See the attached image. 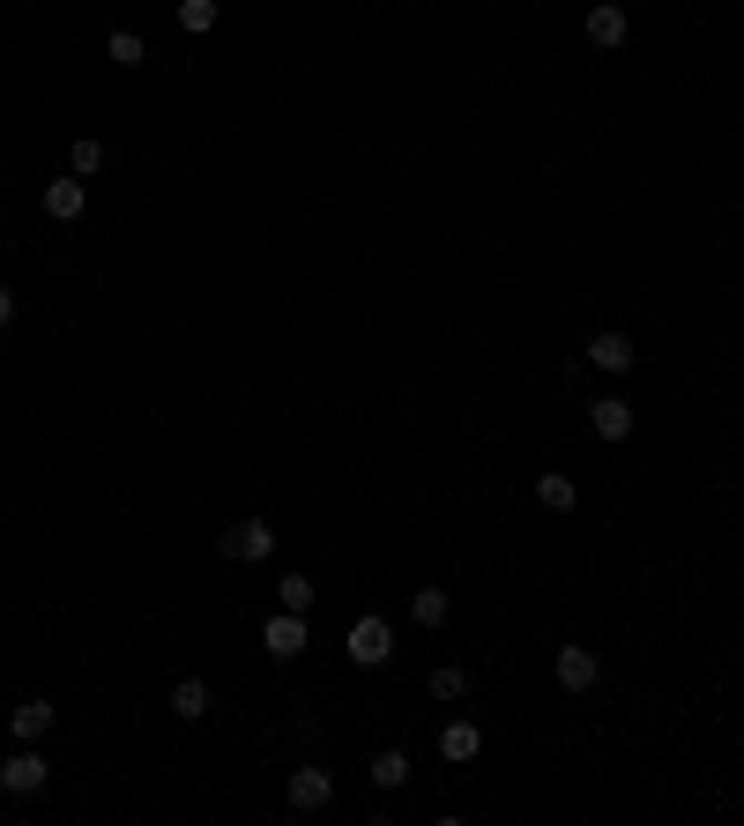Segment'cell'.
<instances>
[{
    "mask_svg": "<svg viewBox=\"0 0 744 826\" xmlns=\"http://www.w3.org/2000/svg\"><path fill=\"white\" fill-rule=\"evenodd\" d=\"M305 641H313L305 611H275L269 626H261V648H269V655H283V663H291V655H305Z\"/></svg>",
    "mask_w": 744,
    "mask_h": 826,
    "instance_id": "3",
    "label": "cell"
},
{
    "mask_svg": "<svg viewBox=\"0 0 744 826\" xmlns=\"http://www.w3.org/2000/svg\"><path fill=\"white\" fill-rule=\"evenodd\" d=\"M595 365V373H633V365H641V357H633V335H619V328H603V335H589V351H581Z\"/></svg>",
    "mask_w": 744,
    "mask_h": 826,
    "instance_id": "4",
    "label": "cell"
},
{
    "mask_svg": "<svg viewBox=\"0 0 744 826\" xmlns=\"http://www.w3.org/2000/svg\"><path fill=\"white\" fill-rule=\"evenodd\" d=\"M179 30H187V38L217 30V0H179Z\"/></svg>",
    "mask_w": 744,
    "mask_h": 826,
    "instance_id": "18",
    "label": "cell"
},
{
    "mask_svg": "<svg viewBox=\"0 0 744 826\" xmlns=\"http://www.w3.org/2000/svg\"><path fill=\"white\" fill-rule=\"evenodd\" d=\"M16 321V291H8V283H0V328Z\"/></svg>",
    "mask_w": 744,
    "mask_h": 826,
    "instance_id": "22",
    "label": "cell"
},
{
    "mask_svg": "<svg viewBox=\"0 0 744 826\" xmlns=\"http://www.w3.org/2000/svg\"><path fill=\"white\" fill-rule=\"evenodd\" d=\"M589 432L603 440V447H619V440H633V402H619V395L589 402Z\"/></svg>",
    "mask_w": 744,
    "mask_h": 826,
    "instance_id": "6",
    "label": "cell"
},
{
    "mask_svg": "<svg viewBox=\"0 0 744 826\" xmlns=\"http://www.w3.org/2000/svg\"><path fill=\"white\" fill-rule=\"evenodd\" d=\"M625 38H633V16H625L619 0H595L589 8V46H603V52H619Z\"/></svg>",
    "mask_w": 744,
    "mask_h": 826,
    "instance_id": "7",
    "label": "cell"
},
{
    "mask_svg": "<svg viewBox=\"0 0 744 826\" xmlns=\"http://www.w3.org/2000/svg\"><path fill=\"white\" fill-rule=\"evenodd\" d=\"M172 715L179 723H201V715H209V685H201V677H179L172 685Z\"/></svg>",
    "mask_w": 744,
    "mask_h": 826,
    "instance_id": "14",
    "label": "cell"
},
{
    "mask_svg": "<svg viewBox=\"0 0 744 826\" xmlns=\"http://www.w3.org/2000/svg\"><path fill=\"white\" fill-rule=\"evenodd\" d=\"M217 551H223V558H239V566H261V558L275 551V528L269 522H231L217 536Z\"/></svg>",
    "mask_w": 744,
    "mask_h": 826,
    "instance_id": "1",
    "label": "cell"
},
{
    "mask_svg": "<svg viewBox=\"0 0 744 826\" xmlns=\"http://www.w3.org/2000/svg\"><path fill=\"white\" fill-rule=\"evenodd\" d=\"M328 797H335V775H328V767H298L291 775V812H328Z\"/></svg>",
    "mask_w": 744,
    "mask_h": 826,
    "instance_id": "9",
    "label": "cell"
},
{
    "mask_svg": "<svg viewBox=\"0 0 744 826\" xmlns=\"http://www.w3.org/2000/svg\"><path fill=\"white\" fill-rule=\"evenodd\" d=\"M410 782V752H380L372 759V789H402Z\"/></svg>",
    "mask_w": 744,
    "mask_h": 826,
    "instance_id": "16",
    "label": "cell"
},
{
    "mask_svg": "<svg viewBox=\"0 0 744 826\" xmlns=\"http://www.w3.org/2000/svg\"><path fill=\"white\" fill-rule=\"evenodd\" d=\"M98 164H104V142H90V134H82V142H74V157H68V172H74V179H90Z\"/></svg>",
    "mask_w": 744,
    "mask_h": 826,
    "instance_id": "21",
    "label": "cell"
},
{
    "mask_svg": "<svg viewBox=\"0 0 744 826\" xmlns=\"http://www.w3.org/2000/svg\"><path fill=\"white\" fill-rule=\"evenodd\" d=\"M551 677H559L566 693H589L595 677H603V663H595L589 648H559V655H551Z\"/></svg>",
    "mask_w": 744,
    "mask_h": 826,
    "instance_id": "8",
    "label": "cell"
},
{
    "mask_svg": "<svg viewBox=\"0 0 744 826\" xmlns=\"http://www.w3.org/2000/svg\"><path fill=\"white\" fill-rule=\"evenodd\" d=\"M440 752L454 759V767H470L476 752H484V729H476V723H446L440 729Z\"/></svg>",
    "mask_w": 744,
    "mask_h": 826,
    "instance_id": "12",
    "label": "cell"
},
{
    "mask_svg": "<svg viewBox=\"0 0 744 826\" xmlns=\"http://www.w3.org/2000/svg\"><path fill=\"white\" fill-rule=\"evenodd\" d=\"M275 603H283V611H313V581L283 574V581H275Z\"/></svg>",
    "mask_w": 744,
    "mask_h": 826,
    "instance_id": "19",
    "label": "cell"
},
{
    "mask_svg": "<svg viewBox=\"0 0 744 826\" xmlns=\"http://www.w3.org/2000/svg\"><path fill=\"white\" fill-rule=\"evenodd\" d=\"M388 655H395V626H388V618H358V626H350V663L380 671Z\"/></svg>",
    "mask_w": 744,
    "mask_h": 826,
    "instance_id": "2",
    "label": "cell"
},
{
    "mask_svg": "<svg viewBox=\"0 0 744 826\" xmlns=\"http://www.w3.org/2000/svg\"><path fill=\"white\" fill-rule=\"evenodd\" d=\"M104 52H112V68H142V60H149V46L134 38V30H112V38H104Z\"/></svg>",
    "mask_w": 744,
    "mask_h": 826,
    "instance_id": "17",
    "label": "cell"
},
{
    "mask_svg": "<svg viewBox=\"0 0 744 826\" xmlns=\"http://www.w3.org/2000/svg\"><path fill=\"white\" fill-rule=\"evenodd\" d=\"M46 782H52V767L38 752H8V767H0V789H8V797H38Z\"/></svg>",
    "mask_w": 744,
    "mask_h": 826,
    "instance_id": "5",
    "label": "cell"
},
{
    "mask_svg": "<svg viewBox=\"0 0 744 826\" xmlns=\"http://www.w3.org/2000/svg\"><path fill=\"white\" fill-rule=\"evenodd\" d=\"M410 618H418L424 633L446 626V588H418V596H410Z\"/></svg>",
    "mask_w": 744,
    "mask_h": 826,
    "instance_id": "15",
    "label": "cell"
},
{
    "mask_svg": "<svg viewBox=\"0 0 744 826\" xmlns=\"http://www.w3.org/2000/svg\"><path fill=\"white\" fill-rule=\"evenodd\" d=\"M82 209H90V187H82V179H52V187H46V216H52V224H74V216H82Z\"/></svg>",
    "mask_w": 744,
    "mask_h": 826,
    "instance_id": "10",
    "label": "cell"
},
{
    "mask_svg": "<svg viewBox=\"0 0 744 826\" xmlns=\"http://www.w3.org/2000/svg\"><path fill=\"white\" fill-rule=\"evenodd\" d=\"M536 506H544V514H573V506H581V484H573L566 470L536 476Z\"/></svg>",
    "mask_w": 744,
    "mask_h": 826,
    "instance_id": "11",
    "label": "cell"
},
{
    "mask_svg": "<svg viewBox=\"0 0 744 826\" xmlns=\"http://www.w3.org/2000/svg\"><path fill=\"white\" fill-rule=\"evenodd\" d=\"M8 729H16V745H38L52 729V701H23L16 715H8Z\"/></svg>",
    "mask_w": 744,
    "mask_h": 826,
    "instance_id": "13",
    "label": "cell"
},
{
    "mask_svg": "<svg viewBox=\"0 0 744 826\" xmlns=\"http://www.w3.org/2000/svg\"><path fill=\"white\" fill-rule=\"evenodd\" d=\"M462 693H470V677L454 671V663H440V671H432V701H462Z\"/></svg>",
    "mask_w": 744,
    "mask_h": 826,
    "instance_id": "20",
    "label": "cell"
}]
</instances>
